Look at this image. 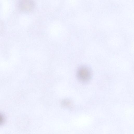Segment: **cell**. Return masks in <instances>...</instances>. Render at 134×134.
I'll return each mask as SVG.
<instances>
[{
  "mask_svg": "<svg viewBox=\"0 0 134 134\" xmlns=\"http://www.w3.org/2000/svg\"><path fill=\"white\" fill-rule=\"evenodd\" d=\"M35 6L34 0H19L18 3L19 10L23 12H30L34 9Z\"/></svg>",
  "mask_w": 134,
  "mask_h": 134,
  "instance_id": "6da1fadb",
  "label": "cell"
},
{
  "mask_svg": "<svg viewBox=\"0 0 134 134\" xmlns=\"http://www.w3.org/2000/svg\"><path fill=\"white\" fill-rule=\"evenodd\" d=\"M77 76L81 81L86 82L89 81L91 77L90 70L87 68L83 66L79 68L77 71Z\"/></svg>",
  "mask_w": 134,
  "mask_h": 134,
  "instance_id": "7a4b0ae2",
  "label": "cell"
},
{
  "mask_svg": "<svg viewBox=\"0 0 134 134\" xmlns=\"http://www.w3.org/2000/svg\"><path fill=\"white\" fill-rule=\"evenodd\" d=\"M62 105L65 106H69L71 104L70 102L67 100H64L62 102Z\"/></svg>",
  "mask_w": 134,
  "mask_h": 134,
  "instance_id": "3957f363",
  "label": "cell"
},
{
  "mask_svg": "<svg viewBox=\"0 0 134 134\" xmlns=\"http://www.w3.org/2000/svg\"><path fill=\"white\" fill-rule=\"evenodd\" d=\"M3 119L2 116L0 115V124H2L3 122Z\"/></svg>",
  "mask_w": 134,
  "mask_h": 134,
  "instance_id": "277c9868",
  "label": "cell"
}]
</instances>
